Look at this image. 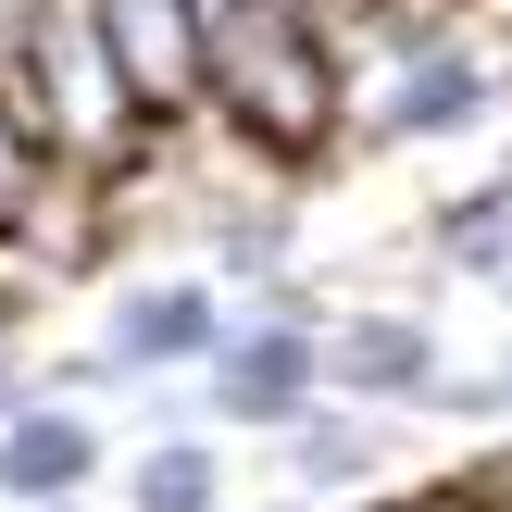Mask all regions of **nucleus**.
<instances>
[{
    "instance_id": "423d86ee",
    "label": "nucleus",
    "mask_w": 512,
    "mask_h": 512,
    "mask_svg": "<svg viewBox=\"0 0 512 512\" xmlns=\"http://www.w3.org/2000/svg\"><path fill=\"white\" fill-rule=\"evenodd\" d=\"M463 125H488V63L438 25V38L400 50L388 100H375V138H463Z\"/></svg>"
},
{
    "instance_id": "4468645a",
    "label": "nucleus",
    "mask_w": 512,
    "mask_h": 512,
    "mask_svg": "<svg viewBox=\"0 0 512 512\" xmlns=\"http://www.w3.org/2000/svg\"><path fill=\"white\" fill-rule=\"evenodd\" d=\"M25 512H88V500H25Z\"/></svg>"
},
{
    "instance_id": "ddd939ff",
    "label": "nucleus",
    "mask_w": 512,
    "mask_h": 512,
    "mask_svg": "<svg viewBox=\"0 0 512 512\" xmlns=\"http://www.w3.org/2000/svg\"><path fill=\"white\" fill-rule=\"evenodd\" d=\"M0 413H25V363H13V338H0Z\"/></svg>"
},
{
    "instance_id": "2eb2a0df",
    "label": "nucleus",
    "mask_w": 512,
    "mask_h": 512,
    "mask_svg": "<svg viewBox=\"0 0 512 512\" xmlns=\"http://www.w3.org/2000/svg\"><path fill=\"white\" fill-rule=\"evenodd\" d=\"M500 413H512V363H500Z\"/></svg>"
},
{
    "instance_id": "20e7f679",
    "label": "nucleus",
    "mask_w": 512,
    "mask_h": 512,
    "mask_svg": "<svg viewBox=\"0 0 512 512\" xmlns=\"http://www.w3.org/2000/svg\"><path fill=\"white\" fill-rule=\"evenodd\" d=\"M88 13H100V38H113L125 88H138L150 138H188L200 125V25H188V0H88Z\"/></svg>"
},
{
    "instance_id": "39448f33",
    "label": "nucleus",
    "mask_w": 512,
    "mask_h": 512,
    "mask_svg": "<svg viewBox=\"0 0 512 512\" xmlns=\"http://www.w3.org/2000/svg\"><path fill=\"white\" fill-rule=\"evenodd\" d=\"M100 425L75 413V400H25V413H0V512L25 500H88L100 488Z\"/></svg>"
},
{
    "instance_id": "f257e3e1",
    "label": "nucleus",
    "mask_w": 512,
    "mask_h": 512,
    "mask_svg": "<svg viewBox=\"0 0 512 512\" xmlns=\"http://www.w3.org/2000/svg\"><path fill=\"white\" fill-rule=\"evenodd\" d=\"M200 125L250 150V163L300 175L338 150L350 125V75H338V25L300 13V0H238V13L200 38Z\"/></svg>"
},
{
    "instance_id": "dca6fc26",
    "label": "nucleus",
    "mask_w": 512,
    "mask_h": 512,
    "mask_svg": "<svg viewBox=\"0 0 512 512\" xmlns=\"http://www.w3.org/2000/svg\"><path fill=\"white\" fill-rule=\"evenodd\" d=\"M0 63H13V25H0Z\"/></svg>"
},
{
    "instance_id": "0eeeda50",
    "label": "nucleus",
    "mask_w": 512,
    "mask_h": 512,
    "mask_svg": "<svg viewBox=\"0 0 512 512\" xmlns=\"http://www.w3.org/2000/svg\"><path fill=\"white\" fill-rule=\"evenodd\" d=\"M325 388L338 400H438V338L413 313H338L325 325Z\"/></svg>"
},
{
    "instance_id": "6e6552de",
    "label": "nucleus",
    "mask_w": 512,
    "mask_h": 512,
    "mask_svg": "<svg viewBox=\"0 0 512 512\" xmlns=\"http://www.w3.org/2000/svg\"><path fill=\"white\" fill-rule=\"evenodd\" d=\"M125 512H225V463L213 438H150L125 475Z\"/></svg>"
},
{
    "instance_id": "7ed1b4c3",
    "label": "nucleus",
    "mask_w": 512,
    "mask_h": 512,
    "mask_svg": "<svg viewBox=\"0 0 512 512\" xmlns=\"http://www.w3.org/2000/svg\"><path fill=\"white\" fill-rule=\"evenodd\" d=\"M113 375L125 388H150V375H200L225 350V288L213 275H138V288L113 300Z\"/></svg>"
},
{
    "instance_id": "f8f14e48",
    "label": "nucleus",
    "mask_w": 512,
    "mask_h": 512,
    "mask_svg": "<svg viewBox=\"0 0 512 512\" xmlns=\"http://www.w3.org/2000/svg\"><path fill=\"white\" fill-rule=\"evenodd\" d=\"M50 175H63V163H50V150L13 125V100H0V238H25V213L50 200Z\"/></svg>"
},
{
    "instance_id": "9b49d317",
    "label": "nucleus",
    "mask_w": 512,
    "mask_h": 512,
    "mask_svg": "<svg viewBox=\"0 0 512 512\" xmlns=\"http://www.w3.org/2000/svg\"><path fill=\"white\" fill-rule=\"evenodd\" d=\"M213 263L238 288H275L288 275V213H213Z\"/></svg>"
},
{
    "instance_id": "9d476101",
    "label": "nucleus",
    "mask_w": 512,
    "mask_h": 512,
    "mask_svg": "<svg viewBox=\"0 0 512 512\" xmlns=\"http://www.w3.org/2000/svg\"><path fill=\"white\" fill-rule=\"evenodd\" d=\"M500 225H512V175H488V188L450 200V213H438V250L463 275H500V288H512V238H500Z\"/></svg>"
},
{
    "instance_id": "f03ea898",
    "label": "nucleus",
    "mask_w": 512,
    "mask_h": 512,
    "mask_svg": "<svg viewBox=\"0 0 512 512\" xmlns=\"http://www.w3.org/2000/svg\"><path fill=\"white\" fill-rule=\"evenodd\" d=\"M200 400H213L225 425H250V438L300 425V413L325 400V325H300V313H238L225 350L200 363Z\"/></svg>"
},
{
    "instance_id": "1a4fd4ad",
    "label": "nucleus",
    "mask_w": 512,
    "mask_h": 512,
    "mask_svg": "<svg viewBox=\"0 0 512 512\" xmlns=\"http://www.w3.org/2000/svg\"><path fill=\"white\" fill-rule=\"evenodd\" d=\"M288 475H300V488H363V475H375V425L313 400V413L288 425Z\"/></svg>"
}]
</instances>
